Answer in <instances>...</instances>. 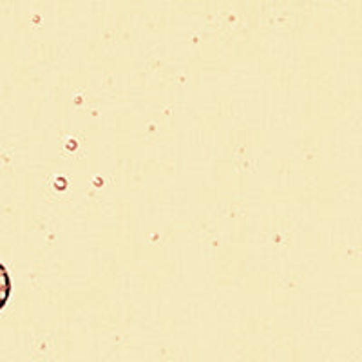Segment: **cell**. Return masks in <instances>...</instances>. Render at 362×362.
Instances as JSON below:
<instances>
[{
  "label": "cell",
  "instance_id": "cell-1",
  "mask_svg": "<svg viewBox=\"0 0 362 362\" xmlns=\"http://www.w3.org/2000/svg\"><path fill=\"white\" fill-rule=\"evenodd\" d=\"M9 293H11V279H9L8 268L0 263V310L8 305Z\"/></svg>",
  "mask_w": 362,
  "mask_h": 362
}]
</instances>
